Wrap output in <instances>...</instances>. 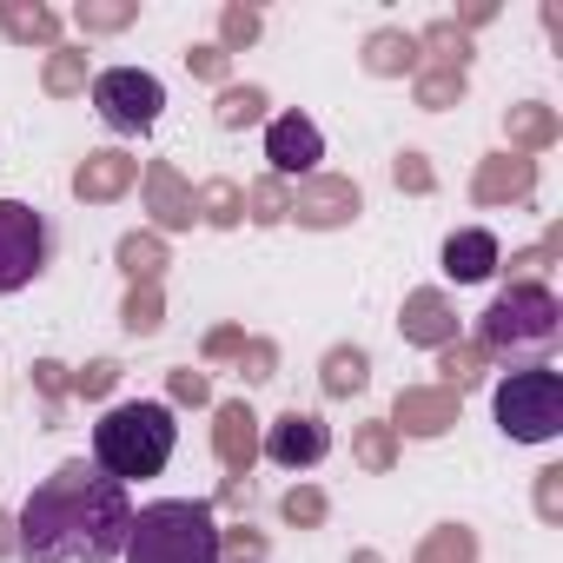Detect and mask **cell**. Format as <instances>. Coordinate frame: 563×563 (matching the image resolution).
I'll list each match as a JSON object with an SVG mask.
<instances>
[{
    "mask_svg": "<svg viewBox=\"0 0 563 563\" xmlns=\"http://www.w3.org/2000/svg\"><path fill=\"white\" fill-rule=\"evenodd\" d=\"M126 530H133L126 484H113L93 457H74L27 490L14 550L21 563H120Z\"/></svg>",
    "mask_w": 563,
    "mask_h": 563,
    "instance_id": "6da1fadb",
    "label": "cell"
},
{
    "mask_svg": "<svg viewBox=\"0 0 563 563\" xmlns=\"http://www.w3.org/2000/svg\"><path fill=\"white\" fill-rule=\"evenodd\" d=\"M179 451V418L173 405L159 398H133V405H113L100 424H93V464L113 477V484H133V477H159Z\"/></svg>",
    "mask_w": 563,
    "mask_h": 563,
    "instance_id": "7a4b0ae2",
    "label": "cell"
},
{
    "mask_svg": "<svg viewBox=\"0 0 563 563\" xmlns=\"http://www.w3.org/2000/svg\"><path fill=\"white\" fill-rule=\"evenodd\" d=\"M120 563H225V537H219L212 504H199V497H159V504L133 510Z\"/></svg>",
    "mask_w": 563,
    "mask_h": 563,
    "instance_id": "3957f363",
    "label": "cell"
},
{
    "mask_svg": "<svg viewBox=\"0 0 563 563\" xmlns=\"http://www.w3.org/2000/svg\"><path fill=\"white\" fill-rule=\"evenodd\" d=\"M477 339L490 352H504V358L543 365L556 352V339H563V306H556L550 286H530V278H523V286H510V292L490 299V312L477 319Z\"/></svg>",
    "mask_w": 563,
    "mask_h": 563,
    "instance_id": "277c9868",
    "label": "cell"
},
{
    "mask_svg": "<svg viewBox=\"0 0 563 563\" xmlns=\"http://www.w3.org/2000/svg\"><path fill=\"white\" fill-rule=\"evenodd\" d=\"M497 431L510 444H550L563 431V372L550 365H517L497 391H490Z\"/></svg>",
    "mask_w": 563,
    "mask_h": 563,
    "instance_id": "5b68a950",
    "label": "cell"
},
{
    "mask_svg": "<svg viewBox=\"0 0 563 563\" xmlns=\"http://www.w3.org/2000/svg\"><path fill=\"white\" fill-rule=\"evenodd\" d=\"M54 258V225L27 199H0V299L27 292Z\"/></svg>",
    "mask_w": 563,
    "mask_h": 563,
    "instance_id": "8992f818",
    "label": "cell"
},
{
    "mask_svg": "<svg viewBox=\"0 0 563 563\" xmlns=\"http://www.w3.org/2000/svg\"><path fill=\"white\" fill-rule=\"evenodd\" d=\"M93 107L113 133H153L166 113V87L140 67H100L93 74Z\"/></svg>",
    "mask_w": 563,
    "mask_h": 563,
    "instance_id": "52a82bcc",
    "label": "cell"
},
{
    "mask_svg": "<svg viewBox=\"0 0 563 563\" xmlns=\"http://www.w3.org/2000/svg\"><path fill=\"white\" fill-rule=\"evenodd\" d=\"M325 451H332V431L312 411H286V418L265 431V457L278 471H312V464H325Z\"/></svg>",
    "mask_w": 563,
    "mask_h": 563,
    "instance_id": "ba28073f",
    "label": "cell"
},
{
    "mask_svg": "<svg viewBox=\"0 0 563 563\" xmlns=\"http://www.w3.org/2000/svg\"><path fill=\"white\" fill-rule=\"evenodd\" d=\"M265 159H272V173H286V179L319 173V159H325V133H319L306 113H278V120L265 126Z\"/></svg>",
    "mask_w": 563,
    "mask_h": 563,
    "instance_id": "9c48e42d",
    "label": "cell"
},
{
    "mask_svg": "<svg viewBox=\"0 0 563 563\" xmlns=\"http://www.w3.org/2000/svg\"><path fill=\"white\" fill-rule=\"evenodd\" d=\"M497 258H504V245L484 225H457L444 239V278H457V286H484V278L497 272Z\"/></svg>",
    "mask_w": 563,
    "mask_h": 563,
    "instance_id": "30bf717a",
    "label": "cell"
}]
</instances>
